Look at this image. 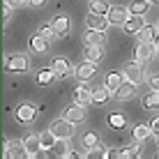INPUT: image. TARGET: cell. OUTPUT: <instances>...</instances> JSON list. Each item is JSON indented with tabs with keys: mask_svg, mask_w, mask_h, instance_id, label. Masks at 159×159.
Listing matches in <instances>:
<instances>
[{
	"mask_svg": "<svg viewBox=\"0 0 159 159\" xmlns=\"http://www.w3.org/2000/svg\"><path fill=\"white\" fill-rule=\"evenodd\" d=\"M5 67H7V72H28V67H30L28 56L25 53H12L5 60Z\"/></svg>",
	"mask_w": 159,
	"mask_h": 159,
	"instance_id": "cell-1",
	"label": "cell"
},
{
	"mask_svg": "<svg viewBox=\"0 0 159 159\" xmlns=\"http://www.w3.org/2000/svg\"><path fill=\"white\" fill-rule=\"evenodd\" d=\"M155 53H159L157 42H139L136 44V51H134V58L141 60V62H148V60L155 58Z\"/></svg>",
	"mask_w": 159,
	"mask_h": 159,
	"instance_id": "cell-2",
	"label": "cell"
},
{
	"mask_svg": "<svg viewBox=\"0 0 159 159\" xmlns=\"http://www.w3.org/2000/svg\"><path fill=\"white\" fill-rule=\"evenodd\" d=\"M14 118L19 120L21 125L35 122V118H37V106H32V104H19V106H16V111H14Z\"/></svg>",
	"mask_w": 159,
	"mask_h": 159,
	"instance_id": "cell-3",
	"label": "cell"
},
{
	"mask_svg": "<svg viewBox=\"0 0 159 159\" xmlns=\"http://www.w3.org/2000/svg\"><path fill=\"white\" fill-rule=\"evenodd\" d=\"M85 25L92 30H108L111 21H108L106 14H97V12H88L85 14Z\"/></svg>",
	"mask_w": 159,
	"mask_h": 159,
	"instance_id": "cell-4",
	"label": "cell"
},
{
	"mask_svg": "<svg viewBox=\"0 0 159 159\" xmlns=\"http://www.w3.org/2000/svg\"><path fill=\"white\" fill-rule=\"evenodd\" d=\"M48 129H51L53 134L58 136V139H72V134H74V122H69V120L60 118V120H56V122H53Z\"/></svg>",
	"mask_w": 159,
	"mask_h": 159,
	"instance_id": "cell-5",
	"label": "cell"
},
{
	"mask_svg": "<svg viewBox=\"0 0 159 159\" xmlns=\"http://www.w3.org/2000/svg\"><path fill=\"white\" fill-rule=\"evenodd\" d=\"M136 85H139V83H134V81H127V79H125L122 85H120L118 90L113 92V95H116V99H118V102H129V99H134V97H136Z\"/></svg>",
	"mask_w": 159,
	"mask_h": 159,
	"instance_id": "cell-6",
	"label": "cell"
},
{
	"mask_svg": "<svg viewBox=\"0 0 159 159\" xmlns=\"http://www.w3.org/2000/svg\"><path fill=\"white\" fill-rule=\"evenodd\" d=\"M62 118H65V120H69V122H74V125H81V122L85 120V108L81 106V104H76V102H74L72 106H67V108L62 111Z\"/></svg>",
	"mask_w": 159,
	"mask_h": 159,
	"instance_id": "cell-7",
	"label": "cell"
},
{
	"mask_svg": "<svg viewBox=\"0 0 159 159\" xmlns=\"http://www.w3.org/2000/svg\"><path fill=\"white\" fill-rule=\"evenodd\" d=\"M125 79L127 81H134V83H141L143 81V67H141V60H134V62H127L122 69Z\"/></svg>",
	"mask_w": 159,
	"mask_h": 159,
	"instance_id": "cell-8",
	"label": "cell"
},
{
	"mask_svg": "<svg viewBox=\"0 0 159 159\" xmlns=\"http://www.w3.org/2000/svg\"><path fill=\"white\" fill-rule=\"evenodd\" d=\"M74 74H76V79H79V81H90L92 76L97 74V62H90V60H83L81 65H76Z\"/></svg>",
	"mask_w": 159,
	"mask_h": 159,
	"instance_id": "cell-9",
	"label": "cell"
},
{
	"mask_svg": "<svg viewBox=\"0 0 159 159\" xmlns=\"http://www.w3.org/2000/svg\"><path fill=\"white\" fill-rule=\"evenodd\" d=\"M108 21H111V25H120V28H122L125 25V21L129 19V9L127 7H116V5H111V9H108Z\"/></svg>",
	"mask_w": 159,
	"mask_h": 159,
	"instance_id": "cell-10",
	"label": "cell"
},
{
	"mask_svg": "<svg viewBox=\"0 0 159 159\" xmlns=\"http://www.w3.org/2000/svg\"><path fill=\"white\" fill-rule=\"evenodd\" d=\"M23 148H25V157H35L39 150H44L42 148V136L39 134H28L23 139Z\"/></svg>",
	"mask_w": 159,
	"mask_h": 159,
	"instance_id": "cell-11",
	"label": "cell"
},
{
	"mask_svg": "<svg viewBox=\"0 0 159 159\" xmlns=\"http://www.w3.org/2000/svg\"><path fill=\"white\" fill-rule=\"evenodd\" d=\"M51 25H53V30L58 32V37H67L69 30H72V21H69V16H65V14H58L56 19L51 21Z\"/></svg>",
	"mask_w": 159,
	"mask_h": 159,
	"instance_id": "cell-12",
	"label": "cell"
},
{
	"mask_svg": "<svg viewBox=\"0 0 159 159\" xmlns=\"http://www.w3.org/2000/svg\"><path fill=\"white\" fill-rule=\"evenodd\" d=\"M48 42H51V39H46L44 35L37 32V35H32L30 39H28V46H30L32 53H46L48 51Z\"/></svg>",
	"mask_w": 159,
	"mask_h": 159,
	"instance_id": "cell-13",
	"label": "cell"
},
{
	"mask_svg": "<svg viewBox=\"0 0 159 159\" xmlns=\"http://www.w3.org/2000/svg\"><path fill=\"white\" fill-rule=\"evenodd\" d=\"M74 102L81 104V106H88V104H92V90L85 85V81H83V85H79V88L74 90Z\"/></svg>",
	"mask_w": 159,
	"mask_h": 159,
	"instance_id": "cell-14",
	"label": "cell"
},
{
	"mask_svg": "<svg viewBox=\"0 0 159 159\" xmlns=\"http://www.w3.org/2000/svg\"><path fill=\"white\" fill-rule=\"evenodd\" d=\"M51 67H53V72L58 74V79H67V76L72 74V65H69L67 58H56L51 62Z\"/></svg>",
	"mask_w": 159,
	"mask_h": 159,
	"instance_id": "cell-15",
	"label": "cell"
},
{
	"mask_svg": "<svg viewBox=\"0 0 159 159\" xmlns=\"http://www.w3.org/2000/svg\"><path fill=\"white\" fill-rule=\"evenodd\" d=\"M5 159L9 157H19V155H25V148H23V141H5Z\"/></svg>",
	"mask_w": 159,
	"mask_h": 159,
	"instance_id": "cell-16",
	"label": "cell"
},
{
	"mask_svg": "<svg viewBox=\"0 0 159 159\" xmlns=\"http://www.w3.org/2000/svg\"><path fill=\"white\" fill-rule=\"evenodd\" d=\"M83 58L90 60V62H102V58H104V46H99V44H85Z\"/></svg>",
	"mask_w": 159,
	"mask_h": 159,
	"instance_id": "cell-17",
	"label": "cell"
},
{
	"mask_svg": "<svg viewBox=\"0 0 159 159\" xmlns=\"http://www.w3.org/2000/svg\"><path fill=\"white\" fill-rule=\"evenodd\" d=\"M122 81H125V74H122V72H108V74H106V81H104V85H106V90L113 95V92L122 85Z\"/></svg>",
	"mask_w": 159,
	"mask_h": 159,
	"instance_id": "cell-18",
	"label": "cell"
},
{
	"mask_svg": "<svg viewBox=\"0 0 159 159\" xmlns=\"http://www.w3.org/2000/svg\"><path fill=\"white\" fill-rule=\"evenodd\" d=\"M143 25H145V23H143V16L131 14L129 19L125 21V25H122V28H125V32H129V35H139V30L143 28Z\"/></svg>",
	"mask_w": 159,
	"mask_h": 159,
	"instance_id": "cell-19",
	"label": "cell"
},
{
	"mask_svg": "<svg viewBox=\"0 0 159 159\" xmlns=\"http://www.w3.org/2000/svg\"><path fill=\"white\" fill-rule=\"evenodd\" d=\"M83 42L85 44H99V46H104V44H106V30H92V28H88V32L83 35Z\"/></svg>",
	"mask_w": 159,
	"mask_h": 159,
	"instance_id": "cell-20",
	"label": "cell"
},
{
	"mask_svg": "<svg viewBox=\"0 0 159 159\" xmlns=\"http://www.w3.org/2000/svg\"><path fill=\"white\" fill-rule=\"evenodd\" d=\"M150 7H152L150 0H131V2L127 5L129 14H139V16H145L148 12H150Z\"/></svg>",
	"mask_w": 159,
	"mask_h": 159,
	"instance_id": "cell-21",
	"label": "cell"
},
{
	"mask_svg": "<svg viewBox=\"0 0 159 159\" xmlns=\"http://www.w3.org/2000/svg\"><path fill=\"white\" fill-rule=\"evenodd\" d=\"M139 42H159V28L157 25H143L139 30Z\"/></svg>",
	"mask_w": 159,
	"mask_h": 159,
	"instance_id": "cell-22",
	"label": "cell"
},
{
	"mask_svg": "<svg viewBox=\"0 0 159 159\" xmlns=\"http://www.w3.org/2000/svg\"><path fill=\"white\" fill-rule=\"evenodd\" d=\"M56 79H58V74L53 72V67H46V69H39V72H37V83L39 85H51Z\"/></svg>",
	"mask_w": 159,
	"mask_h": 159,
	"instance_id": "cell-23",
	"label": "cell"
},
{
	"mask_svg": "<svg viewBox=\"0 0 159 159\" xmlns=\"http://www.w3.org/2000/svg\"><path fill=\"white\" fill-rule=\"evenodd\" d=\"M108 97H111V92L106 90V85L92 90V104H97V106H104V104L108 102Z\"/></svg>",
	"mask_w": 159,
	"mask_h": 159,
	"instance_id": "cell-24",
	"label": "cell"
},
{
	"mask_svg": "<svg viewBox=\"0 0 159 159\" xmlns=\"http://www.w3.org/2000/svg\"><path fill=\"white\" fill-rule=\"evenodd\" d=\"M143 108L145 111H157L159 108V90H152L150 95L143 97Z\"/></svg>",
	"mask_w": 159,
	"mask_h": 159,
	"instance_id": "cell-25",
	"label": "cell"
},
{
	"mask_svg": "<svg viewBox=\"0 0 159 159\" xmlns=\"http://www.w3.org/2000/svg\"><path fill=\"white\" fill-rule=\"evenodd\" d=\"M39 136H42V148H44V150H51V148H56V145H58V136L53 134L51 129L42 131Z\"/></svg>",
	"mask_w": 159,
	"mask_h": 159,
	"instance_id": "cell-26",
	"label": "cell"
},
{
	"mask_svg": "<svg viewBox=\"0 0 159 159\" xmlns=\"http://www.w3.org/2000/svg\"><path fill=\"white\" fill-rule=\"evenodd\" d=\"M81 143H83L85 150H95V148L99 145V136H97L95 131H85L83 139H81Z\"/></svg>",
	"mask_w": 159,
	"mask_h": 159,
	"instance_id": "cell-27",
	"label": "cell"
},
{
	"mask_svg": "<svg viewBox=\"0 0 159 159\" xmlns=\"http://www.w3.org/2000/svg\"><path fill=\"white\" fill-rule=\"evenodd\" d=\"M148 136H152V129H150V125H136L134 127V141H145Z\"/></svg>",
	"mask_w": 159,
	"mask_h": 159,
	"instance_id": "cell-28",
	"label": "cell"
},
{
	"mask_svg": "<svg viewBox=\"0 0 159 159\" xmlns=\"http://www.w3.org/2000/svg\"><path fill=\"white\" fill-rule=\"evenodd\" d=\"M108 125H111L113 129H125L127 127V118H125L122 113H111V116H108Z\"/></svg>",
	"mask_w": 159,
	"mask_h": 159,
	"instance_id": "cell-29",
	"label": "cell"
},
{
	"mask_svg": "<svg viewBox=\"0 0 159 159\" xmlns=\"http://www.w3.org/2000/svg\"><path fill=\"white\" fill-rule=\"evenodd\" d=\"M111 5L106 0H90V12H97V14H108Z\"/></svg>",
	"mask_w": 159,
	"mask_h": 159,
	"instance_id": "cell-30",
	"label": "cell"
},
{
	"mask_svg": "<svg viewBox=\"0 0 159 159\" xmlns=\"http://www.w3.org/2000/svg\"><path fill=\"white\" fill-rule=\"evenodd\" d=\"M39 35H44L46 39H56L58 32L53 30V25H39Z\"/></svg>",
	"mask_w": 159,
	"mask_h": 159,
	"instance_id": "cell-31",
	"label": "cell"
},
{
	"mask_svg": "<svg viewBox=\"0 0 159 159\" xmlns=\"http://www.w3.org/2000/svg\"><path fill=\"white\" fill-rule=\"evenodd\" d=\"M12 7H14V5L9 2V0H7L5 5H2V23H7V21L12 19Z\"/></svg>",
	"mask_w": 159,
	"mask_h": 159,
	"instance_id": "cell-32",
	"label": "cell"
},
{
	"mask_svg": "<svg viewBox=\"0 0 159 159\" xmlns=\"http://www.w3.org/2000/svg\"><path fill=\"white\" fill-rule=\"evenodd\" d=\"M148 85H150L152 90H159V76H150V79H148Z\"/></svg>",
	"mask_w": 159,
	"mask_h": 159,
	"instance_id": "cell-33",
	"label": "cell"
},
{
	"mask_svg": "<svg viewBox=\"0 0 159 159\" xmlns=\"http://www.w3.org/2000/svg\"><path fill=\"white\" fill-rule=\"evenodd\" d=\"M150 129H152V134H155V136L159 134V118H152L150 120Z\"/></svg>",
	"mask_w": 159,
	"mask_h": 159,
	"instance_id": "cell-34",
	"label": "cell"
},
{
	"mask_svg": "<svg viewBox=\"0 0 159 159\" xmlns=\"http://www.w3.org/2000/svg\"><path fill=\"white\" fill-rule=\"evenodd\" d=\"M136 143H139V141H136ZM136 143L127 148V150H129V155H131V157H134V155H139V145H136Z\"/></svg>",
	"mask_w": 159,
	"mask_h": 159,
	"instance_id": "cell-35",
	"label": "cell"
},
{
	"mask_svg": "<svg viewBox=\"0 0 159 159\" xmlns=\"http://www.w3.org/2000/svg\"><path fill=\"white\" fill-rule=\"evenodd\" d=\"M14 7H21V5H30V0H9Z\"/></svg>",
	"mask_w": 159,
	"mask_h": 159,
	"instance_id": "cell-36",
	"label": "cell"
},
{
	"mask_svg": "<svg viewBox=\"0 0 159 159\" xmlns=\"http://www.w3.org/2000/svg\"><path fill=\"white\" fill-rule=\"evenodd\" d=\"M44 2H46V0H30L32 7H39V5H44Z\"/></svg>",
	"mask_w": 159,
	"mask_h": 159,
	"instance_id": "cell-37",
	"label": "cell"
},
{
	"mask_svg": "<svg viewBox=\"0 0 159 159\" xmlns=\"http://www.w3.org/2000/svg\"><path fill=\"white\" fill-rule=\"evenodd\" d=\"M150 2H152V5H155V2H159V0H150Z\"/></svg>",
	"mask_w": 159,
	"mask_h": 159,
	"instance_id": "cell-38",
	"label": "cell"
},
{
	"mask_svg": "<svg viewBox=\"0 0 159 159\" xmlns=\"http://www.w3.org/2000/svg\"><path fill=\"white\" fill-rule=\"evenodd\" d=\"M157 145H159V134H157Z\"/></svg>",
	"mask_w": 159,
	"mask_h": 159,
	"instance_id": "cell-39",
	"label": "cell"
},
{
	"mask_svg": "<svg viewBox=\"0 0 159 159\" xmlns=\"http://www.w3.org/2000/svg\"><path fill=\"white\" fill-rule=\"evenodd\" d=\"M157 48H159V42H157Z\"/></svg>",
	"mask_w": 159,
	"mask_h": 159,
	"instance_id": "cell-40",
	"label": "cell"
},
{
	"mask_svg": "<svg viewBox=\"0 0 159 159\" xmlns=\"http://www.w3.org/2000/svg\"><path fill=\"white\" fill-rule=\"evenodd\" d=\"M157 157H159V152H157Z\"/></svg>",
	"mask_w": 159,
	"mask_h": 159,
	"instance_id": "cell-41",
	"label": "cell"
},
{
	"mask_svg": "<svg viewBox=\"0 0 159 159\" xmlns=\"http://www.w3.org/2000/svg\"><path fill=\"white\" fill-rule=\"evenodd\" d=\"M157 28H159V23H157Z\"/></svg>",
	"mask_w": 159,
	"mask_h": 159,
	"instance_id": "cell-42",
	"label": "cell"
}]
</instances>
